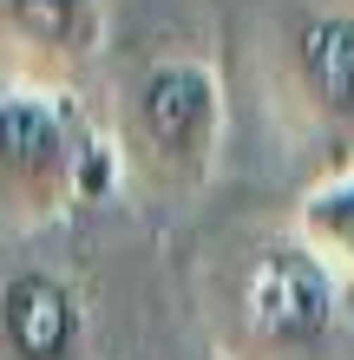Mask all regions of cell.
Here are the masks:
<instances>
[{"label": "cell", "mask_w": 354, "mask_h": 360, "mask_svg": "<svg viewBox=\"0 0 354 360\" xmlns=\"http://www.w3.org/2000/svg\"><path fill=\"white\" fill-rule=\"evenodd\" d=\"M223 360H322L348 321V288L302 249L289 223L223 243L210 282Z\"/></svg>", "instance_id": "cell-1"}, {"label": "cell", "mask_w": 354, "mask_h": 360, "mask_svg": "<svg viewBox=\"0 0 354 360\" xmlns=\"http://www.w3.org/2000/svg\"><path fill=\"white\" fill-rule=\"evenodd\" d=\"M223 79L203 53H138L112 86V158L151 197H197L223 164Z\"/></svg>", "instance_id": "cell-2"}, {"label": "cell", "mask_w": 354, "mask_h": 360, "mask_svg": "<svg viewBox=\"0 0 354 360\" xmlns=\"http://www.w3.org/2000/svg\"><path fill=\"white\" fill-rule=\"evenodd\" d=\"M118 177L112 138L79 92L0 79V223L46 229Z\"/></svg>", "instance_id": "cell-3"}, {"label": "cell", "mask_w": 354, "mask_h": 360, "mask_svg": "<svg viewBox=\"0 0 354 360\" xmlns=\"http://www.w3.org/2000/svg\"><path fill=\"white\" fill-rule=\"evenodd\" d=\"M276 105L282 118L354 164V0L296 7L276 33Z\"/></svg>", "instance_id": "cell-4"}, {"label": "cell", "mask_w": 354, "mask_h": 360, "mask_svg": "<svg viewBox=\"0 0 354 360\" xmlns=\"http://www.w3.org/2000/svg\"><path fill=\"white\" fill-rule=\"evenodd\" d=\"M112 46L106 0H0V79L79 92Z\"/></svg>", "instance_id": "cell-5"}, {"label": "cell", "mask_w": 354, "mask_h": 360, "mask_svg": "<svg viewBox=\"0 0 354 360\" xmlns=\"http://www.w3.org/2000/svg\"><path fill=\"white\" fill-rule=\"evenodd\" d=\"M92 302L86 282L53 262H20L0 275V360H86Z\"/></svg>", "instance_id": "cell-6"}, {"label": "cell", "mask_w": 354, "mask_h": 360, "mask_svg": "<svg viewBox=\"0 0 354 360\" xmlns=\"http://www.w3.org/2000/svg\"><path fill=\"white\" fill-rule=\"evenodd\" d=\"M289 229L354 302V164H335V171H322L308 184L289 210Z\"/></svg>", "instance_id": "cell-7"}]
</instances>
